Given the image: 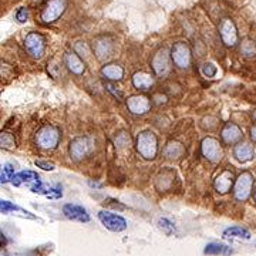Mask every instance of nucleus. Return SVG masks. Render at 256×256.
<instances>
[{
	"instance_id": "nucleus-1",
	"label": "nucleus",
	"mask_w": 256,
	"mask_h": 256,
	"mask_svg": "<svg viewBox=\"0 0 256 256\" xmlns=\"http://www.w3.org/2000/svg\"><path fill=\"white\" fill-rule=\"evenodd\" d=\"M137 151L144 160H154L158 152V140L152 131H142L137 135Z\"/></svg>"
},
{
	"instance_id": "nucleus-2",
	"label": "nucleus",
	"mask_w": 256,
	"mask_h": 256,
	"mask_svg": "<svg viewBox=\"0 0 256 256\" xmlns=\"http://www.w3.org/2000/svg\"><path fill=\"white\" fill-rule=\"evenodd\" d=\"M60 142V129L54 126H44L36 134V144L39 148L51 151L54 150Z\"/></svg>"
},
{
	"instance_id": "nucleus-3",
	"label": "nucleus",
	"mask_w": 256,
	"mask_h": 256,
	"mask_svg": "<svg viewBox=\"0 0 256 256\" xmlns=\"http://www.w3.org/2000/svg\"><path fill=\"white\" fill-rule=\"evenodd\" d=\"M254 175L251 174L249 171H244L242 174L239 175L235 181L233 185V198L239 202H245L248 201L249 197L252 195V188H254Z\"/></svg>"
},
{
	"instance_id": "nucleus-4",
	"label": "nucleus",
	"mask_w": 256,
	"mask_h": 256,
	"mask_svg": "<svg viewBox=\"0 0 256 256\" xmlns=\"http://www.w3.org/2000/svg\"><path fill=\"white\" fill-rule=\"evenodd\" d=\"M67 9V0H48L42 9L40 19L43 23H53L63 16Z\"/></svg>"
},
{
	"instance_id": "nucleus-5",
	"label": "nucleus",
	"mask_w": 256,
	"mask_h": 256,
	"mask_svg": "<svg viewBox=\"0 0 256 256\" xmlns=\"http://www.w3.org/2000/svg\"><path fill=\"white\" fill-rule=\"evenodd\" d=\"M24 48L33 58H42L46 51V39L37 32H32L24 37Z\"/></svg>"
},
{
	"instance_id": "nucleus-6",
	"label": "nucleus",
	"mask_w": 256,
	"mask_h": 256,
	"mask_svg": "<svg viewBox=\"0 0 256 256\" xmlns=\"http://www.w3.org/2000/svg\"><path fill=\"white\" fill-rule=\"evenodd\" d=\"M171 60L178 69H188L192 60L191 47L185 42H176L171 50Z\"/></svg>"
},
{
	"instance_id": "nucleus-7",
	"label": "nucleus",
	"mask_w": 256,
	"mask_h": 256,
	"mask_svg": "<svg viewBox=\"0 0 256 256\" xmlns=\"http://www.w3.org/2000/svg\"><path fill=\"white\" fill-rule=\"evenodd\" d=\"M218 30H219V36H221L222 43L226 47H235L239 43L238 30H236V26H235V23H233V20L231 17L222 19Z\"/></svg>"
},
{
	"instance_id": "nucleus-8",
	"label": "nucleus",
	"mask_w": 256,
	"mask_h": 256,
	"mask_svg": "<svg viewBox=\"0 0 256 256\" xmlns=\"http://www.w3.org/2000/svg\"><path fill=\"white\" fill-rule=\"evenodd\" d=\"M93 140L90 137H77L70 142V157L74 161H82L93 151Z\"/></svg>"
},
{
	"instance_id": "nucleus-9",
	"label": "nucleus",
	"mask_w": 256,
	"mask_h": 256,
	"mask_svg": "<svg viewBox=\"0 0 256 256\" xmlns=\"http://www.w3.org/2000/svg\"><path fill=\"white\" fill-rule=\"evenodd\" d=\"M98 219L111 232H123L127 229V221L121 215L113 213L110 211H100Z\"/></svg>"
},
{
	"instance_id": "nucleus-10",
	"label": "nucleus",
	"mask_w": 256,
	"mask_h": 256,
	"mask_svg": "<svg viewBox=\"0 0 256 256\" xmlns=\"http://www.w3.org/2000/svg\"><path fill=\"white\" fill-rule=\"evenodd\" d=\"M201 151H202V155L211 163H219L223 157V148L219 144V141L213 137H207L202 140Z\"/></svg>"
},
{
	"instance_id": "nucleus-11",
	"label": "nucleus",
	"mask_w": 256,
	"mask_h": 256,
	"mask_svg": "<svg viewBox=\"0 0 256 256\" xmlns=\"http://www.w3.org/2000/svg\"><path fill=\"white\" fill-rule=\"evenodd\" d=\"M93 50L95 57L98 58L100 61H105V60L113 57L116 47H114V42H113L111 37H108V36H100V37H97L94 40Z\"/></svg>"
},
{
	"instance_id": "nucleus-12",
	"label": "nucleus",
	"mask_w": 256,
	"mask_h": 256,
	"mask_svg": "<svg viewBox=\"0 0 256 256\" xmlns=\"http://www.w3.org/2000/svg\"><path fill=\"white\" fill-rule=\"evenodd\" d=\"M151 67L154 73L160 77L167 76L171 70V63H170V54L167 48H160L151 60Z\"/></svg>"
},
{
	"instance_id": "nucleus-13",
	"label": "nucleus",
	"mask_w": 256,
	"mask_h": 256,
	"mask_svg": "<svg viewBox=\"0 0 256 256\" xmlns=\"http://www.w3.org/2000/svg\"><path fill=\"white\" fill-rule=\"evenodd\" d=\"M127 108L129 110V113H132L135 116H142V114H147L150 111L151 101L145 95L135 94V95H131L127 98Z\"/></svg>"
},
{
	"instance_id": "nucleus-14",
	"label": "nucleus",
	"mask_w": 256,
	"mask_h": 256,
	"mask_svg": "<svg viewBox=\"0 0 256 256\" xmlns=\"http://www.w3.org/2000/svg\"><path fill=\"white\" fill-rule=\"evenodd\" d=\"M235 181H236V178H235L233 171L223 170L221 174L213 179V188H215V191L218 194L225 195V194H228L232 189V186L235 185Z\"/></svg>"
},
{
	"instance_id": "nucleus-15",
	"label": "nucleus",
	"mask_w": 256,
	"mask_h": 256,
	"mask_svg": "<svg viewBox=\"0 0 256 256\" xmlns=\"http://www.w3.org/2000/svg\"><path fill=\"white\" fill-rule=\"evenodd\" d=\"M63 213L66 218H69L71 221L77 222H90V213L87 212L85 208H83L82 205H76V204H66L63 207Z\"/></svg>"
},
{
	"instance_id": "nucleus-16",
	"label": "nucleus",
	"mask_w": 256,
	"mask_h": 256,
	"mask_svg": "<svg viewBox=\"0 0 256 256\" xmlns=\"http://www.w3.org/2000/svg\"><path fill=\"white\" fill-rule=\"evenodd\" d=\"M221 137L225 144H228V145H236V144H239L242 141V138H244V132H242V129L238 127L236 124L228 123V124H225V127L222 128Z\"/></svg>"
},
{
	"instance_id": "nucleus-17",
	"label": "nucleus",
	"mask_w": 256,
	"mask_h": 256,
	"mask_svg": "<svg viewBox=\"0 0 256 256\" xmlns=\"http://www.w3.org/2000/svg\"><path fill=\"white\" fill-rule=\"evenodd\" d=\"M64 64L71 74H74V76H82L85 71V64L80 58V56H77V53H71V51L66 53L64 54Z\"/></svg>"
},
{
	"instance_id": "nucleus-18",
	"label": "nucleus",
	"mask_w": 256,
	"mask_h": 256,
	"mask_svg": "<svg viewBox=\"0 0 256 256\" xmlns=\"http://www.w3.org/2000/svg\"><path fill=\"white\" fill-rule=\"evenodd\" d=\"M233 157L239 161V163H249L254 160L255 157V150L251 144L248 142H239L235 145L233 148Z\"/></svg>"
},
{
	"instance_id": "nucleus-19",
	"label": "nucleus",
	"mask_w": 256,
	"mask_h": 256,
	"mask_svg": "<svg viewBox=\"0 0 256 256\" xmlns=\"http://www.w3.org/2000/svg\"><path fill=\"white\" fill-rule=\"evenodd\" d=\"M101 74L107 80L120 82L124 77V69L120 64H117V63H111V64H105L104 67L101 69Z\"/></svg>"
},
{
	"instance_id": "nucleus-20",
	"label": "nucleus",
	"mask_w": 256,
	"mask_h": 256,
	"mask_svg": "<svg viewBox=\"0 0 256 256\" xmlns=\"http://www.w3.org/2000/svg\"><path fill=\"white\" fill-rule=\"evenodd\" d=\"M152 84H154V79L151 77V74L145 71H137L132 76V85L137 90H150Z\"/></svg>"
},
{
	"instance_id": "nucleus-21",
	"label": "nucleus",
	"mask_w": 256,
	"mask_h": 256,
	"mask_svg": "<svg viewBox=\"0 0 256 256\" xmlns=\"http://www.w3.org/2000/svg\"><path fill=\"white\" fill-rule=\"evenodd\" d=\"M205 255H219V256H231L233 254V249L231 246L223 244H218V242H212L208 244L204 249Z\"/></svg>"
},
{
	"instance_id": "nucleus-22",
	"label": "nucleus",
	"mask_w": 256,
	"mask_h": 256,
	"mask_svg": "<svg viewBox=\"0 0 256 256\" xmlns=\"http://www.w3.org/2000/svg\"><path fill=\"white\" fill-rule=\"evenodd\" d=\"M40 178H39V175L36 174L35 171H22V172H19V174H16L13 176L12 179V184L14 186H20L22 184H27V185H32V184H35L36 181H39Z\"/></svg>"
},
{
	"instance_id": "nucleus-23",
	"label": "nucleus",
	"mask_w": 256,
	"mask_h": 256,
	"mask_svg": "<svg viewBox=\"0 0 256 256\" xmlns=\"http://www.w3.org/2000/svg\"><path fill=\"white\" fill-rule=\"evenodd\" d=\"M223 238L226 239H251V232L242 228V226H231V228H226L223 233H222Z\"/></svg>"
},
{
	"instance_id": "nucleus-24",
	"label": "nucleus",
	"mask_w": 256,
	"mask_h": 256,
	"mask_svg": "<svg viewBox=\"0 0 256 256\" xmlns=\"http://www.w3.org/2000/svg\"><path fill=\"white\" fill-rule=\"evenodd\" d=\"M184 154V147L181 142L178 141H170L165 148H164V155L170 160H175V158H179L181 155Z\"/></svg>"
},
{
	"instance_id": "nucleus-25",
	"label": "nucleus",
	"mask_w": 256,
	"mask_h": 256,
	"mask_svg": "<svg viewBox=\"0 0 256 256\" xmlns=\"http://www.w3.org/2000/svg\"><path fill=\"white\" fill-rule=\"evenodd\" d=\"M0 211H1V213H10V212H22L24 216H27V218H30V219H36L35 215H32L29 211H24L22 210L20 207H17V205H14L13 202H9V201H0Z\"/></svg>"
},
{
	"instance_id": "nucleus-26",
	"label": "nucleus",
	"mask_w": 256,
	"mask_h": 256,
	"mask_svg": "<svg viewBox=\"0 0 256 256\" xmlns=\"http://www.w3.org/2000/svg\"><path fill=\"white\" fill-rule=\"evenodd\" d=\"M239 48H241V53L244 54L245 57L256 56V43L255 40H252V39H244Z\"/></svg>"
},
{
	"instance_id": "nucleus-27",
	"label": "nucleus",
	"mask_w": 256,
	"mask_h": 256,
	"mask_svg": "<svg viewBox=\"0 0 256 256\" xmlns=\"http://www.w3.org/2000/svg\"><path fill=\"white\" fill-rule=\"evenodd\" d=\"M14 175H16L14 174V167H13L12 164H4V165L1 167V174H0V181H1V184H6V182L12 181Z\"/></svg>"
},
{
	"instance_id": "nucleus-28",
	"label": "nucleus",
	"mask_w": 256,
	"mask_h": 256,
	"mask_svg": "<svg viewBox=\"0 0 256 256\" xmlns=\"http://www.w3.org/2000/svg\"><path fill=\"white\" fill-rule=\"evenodd\" d=\"M0 144H1V148H4V150H13L16 147V141L13 138L12 134H9V132L0 134Z\"/></svg>"
},
{
	"instance_id": "nucleus-29",
	"label": "nucleus",
	"mask_w": 256,
	"mask_h": 256,
	"mask_svg": "<svg viewBox=\"0 0 256 256\" xmlns=\"http://www.w3.org/2000/svg\"><path fill=\"white\" fill-rule=\"evenodd\" d=\"M158 228H160L165 235H174L175 233V225L170 221V219H167V218L158 219Z\"/></svg>"
},
{
	"instance_id": "nucleus-30",
	"label": "nucleus",
	"mask_w": 256,
	"mask_h": 256,
	"mask_svg": "<svg viewBox=\"0 0 256 256\" xmlns=\"http://www.w3.org/2000/svg\"><path fill=\"white\" fill-rule=\"evenodd\" d=\"M201 70H202V74L205 77H215L216 73H218V69H216V66L213 63H205Z\"/></svg>"
},
{
	"instance_id": "nucleus-31",
	"label": "nucleus",
	"mask_w": 256,
	"mask_h": 256,
	"mask_svg": "<svg viewBox=\"0 0 256 256\" xmlns=\"http://www.w3.org/2000/svg\"><path fill=\"white\" fill-rule=\"evenodd\" d=\"M29 9L27 7H19V10L16 12V20L19 23H26L29 20Z\"/></svg>"
},
{
	"instance_id": "nucleus-32",
	"label": "nucleus",
	"mask_w": 256,
	"mask_h": 256,
	"mask_svg": "<svg viewBox=\"0 0 256 256\" xmlns=\"http://www.w3.org/2000/svg\"><path fill=\"white\" fill-rule=\"evenodd\" d=\"M104 205L105 207H108V208H117V210L123 211L126 210V205H123V204H120L118 201H116V199H107V201H104Z\"/></svg>"
},
{
	"instance_id": "nucleus-33",
	"label": "nucleus",
	"mask_w": 256,
	"mask_h": 256,
	"mask_svg": "<svg viewBox=\"0 0 256 256\" xmlns=\"http://www.w3.org/2000/svg\"><path fill=\"white\" fill-rule=\"evenodd\" d=\"M35 165L42 168V170H44V171H53L54 170V164L47 163V161H40L39 160V161H35Z\"/></svg>"
},
{
	"instance_id": "nucleus-34",
	"label": "nucleus",
	"mask_w": 256,
	"mask_h": 256,
	"mask_svg": "<svg viewBox=\"0 0 256 256\" xmlns=\"http://www.w3.org/2000/svg\"><path fill=\"white\" fill-rule=\"evenodd\" d=\"M0 244H1V248H4L6 245H7V239H6V235L1 232V235H0Z\"/></svg>"
},
{
	"instance_id": "nucleus-35",
	"label": "nucleus",
	"mask_w": 256,
	"mask_h": 256,
	"mask_svg": "<svg viewBox=\"0 0 256 256\" xmlns=\"http://www.w3.org/2000/svg\"><path fill=\"white\" fill-rule=\"evenodd\" d=\"M251 138H252V141L256 144V126L251 128Z\"/></svg>"
},
{
	"instance_id": "nucleus-36",
	"label": "nucleus",
	"mask_w": 256,
	"mask_h": 256,
	"mask_svg": "<svg viewBox=\"0 0 256 256\" xmlns=\"http://www.w3.org/2000/svg\"><path fill=\"white\" fill-rule=\"evenodd\" d=\"M252 118H254V121H255V123H256V110H255V111H254V114H252Z\"/></svg>"
},
{
	"instance_id": "nucleus-37",
	"label": "nucleus",
	"mask_w": 256,
	"mask_h": 256,
	"mask_svg": "<svg viewBox=\"0 0 256 256\" xmlns=\"http://www.w3.org/2000/svg\"><path fill=\"white\" fill-rule=\"evenodd\" d=\"M254 199H255V205H256V189H255V194H254Z\"/></svg>"
}]
</instances>
